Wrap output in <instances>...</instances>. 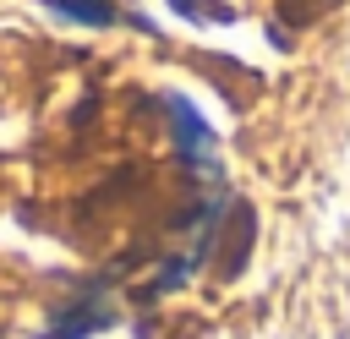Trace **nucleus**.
I'll use <instances>...</instances> for the list:
<instances>
[{
  "label": "nucleus",
  "mask_w": 350,
  "mask_h": 339,
  "mask_svg": "<svg viewBox=\"0 0 350 339\" xmlns=\"http://www.w3.org/2000/svg\"><path fill=\"white\" fill-rule=\"evenodd\" d=\"M164 109H170V120H175V142H180V153H186V164L191 170H208V175H219V159H213V131H208V120L186 104V98H164Z\"/></svg>",
  "instance_id": "nucleus-1"
},
{
  "label": "nucleus",
  "mask_w": 350,
  "mask_h": 339,
  "mask_svg": "<svg viewBox=\"0 0 350 339\" xmlns=\"http://www.w3.org/2000/svg\"><path fill=\"white\" fill-rule=\"evenodd\" d=\"M44 5H55L60 16H77V22H93V27H115V22H126L109 0H44Z\"/></svg>",
  "instance_id": "nucleus-3"
},
{
  "label": "nucleus",
  "mask_w": 350,
  "mask_h": 339,
  "mask_svg": "<svg viewBox=\"0 0 350 339\" xmlns=\"http://www.w3.org/2000/svg\"><path fill=\"white\" fill-rule=\"evenodd\" d=\"M115 323V312H109V301H104V284H93V290H82L60 317H55V328L44 334V339H88V334H98V328H109Z\"/></svg>",
  "instance_id": "nucleus-2"
}]
</instances>
